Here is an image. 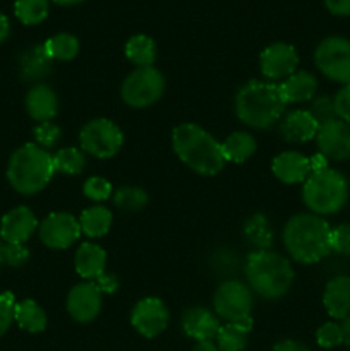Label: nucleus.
Returning a JSON list of instances; mask_svg holds the SVG:
<instances>
[{"label":"nucleus","mask_w":350,"mask_h":351,"mask_svg":"<svg viewBox=\"0 0 350 351\" xmlns=\"http://www.w3.org/2000/svg\"><path fill=\"white\" fill-rule=\"evenodd\" d=\"M165 91V79L158 69L137 67L124 81L120 95L132 108H146L161 98Z\"/></svg>","instance_id":"0eeeda50"},{"label":"nucleus","mask_w":350,"mask_h":351,"mask_svg":"<svg viewBox=\"0 0 350 351\" xmlns=\"http://www.w3.org/2000/svg\"><path fill=\"white\" fill-rule=\"evenodd\" d=\"M34 139H36V144L43 149L47 147H54L55 144L60 139V129L55 125L54 122H41L34 127L33 130Z\"/></svg>","instance_id":"e433bc0d"},{"label":"nucleus","mask_w":350,"mask_h":351,"mask_svg":"<svg viewBox=\"0 0 350 351\" xmlns=\"http://www.w3.org/2000/svg\"><path fill=\"white\" fill-rule=\"evenodd\" d=\"M316 67L331 81L350 84V41L342 36H329L314 51Z\"/></svg>","instance_id":"1a4fd4ad"},{"label":"nucleus","mask_w":350,"mask_h":351,"mask_svg":"<svg viewBox=\"0 0 350 351\" xmlns=\"http://www.w3.org/2000/svg\"><path fill=\"white\" fill-rule=\"evenodd\" d=\"M259 64L264 77L270 81H281L294 74L299 65V57L292 45L273 43L264 48Z\"/></svg>","instance_id":"4468645a"},{"label":"nucleus","mask_w":350,"mask_h":351,"mask_svg":"<svg viewBox=\"0 0 350 351\" xmlns=\"http://www.w3.org/2000/svg\"><path fill=\"white\" fill-rule=\"evenodd\" d=\"M323 304L333 319H345L350 314V276H336L328 281Z\"/></svg>","instance_id":"412c9836"},{"label":"nucleus","mask_w":350,"mask_h":351,"mask_svg":"<svg viewBox=\"0 0 350 351\" xmlns=\"http://www.w3.org/2000/svg\"><path fill=\"white\" fill-rule=\"evenodd\" d=\"M244 235L250 245L256 247V250H266L273 240L270 223L263 215H254L247 219L244 225Z\"/></svg>","instance_id":"c756f323"},{"label":"nucleus","mask_w":350,"mask_h":351,"mask_svg":"<svg viewBox=\"0 0 350 351\" xmlns=\"http://www.w3.org/2000/svg\"><path fill=\"white\" fill-rule=\"evenodd\" d=\"M246 278L250 290L264 300H278L290 290L294 269L290 263L273 250H254L246 259Z\"/></svg>","instance_id":"20e7f679"},{"label":"nucleus","mask_w":350,"mask_h":351,"mask_svg":"<svg viewBox=\"0 0 350 351\" xmlns=\"http://www.w3.org/2000/svg\"><path fill=\"white\" fill-rule=\"evenodd\" d=\"M113 202L126 211H137L148 204V194L139 187H120L113 194Z\"/></svg>","instance_id":"72a5a7b5"},{"label":"nucleus","mask_w":350,"mask_h":351,"mask_svg":"<svg viewBox=\"0 0 350 351\" xmlns=\"http://www.w3.org/2000/svg\"><path fill=\"white\" fill-rule=\"evenodd\" d=\"M253 329V319L244 317L239 321L226 322L216 335V346L220 351H244L247 346V338Z\"/></svg>","instance_id":"b1692460"},{"label":"nucleus","mask_w":350,"mask_h":351,"mask_svg":"<svg viewBox=\"0 0 350 351\" xmlns=\"http://www.w3.org/2000/svg\"><path fill=\"white\" fill-rule=\"evenodd\" d=\"M14 307H16L14 295L9 293V291L0 293V336L5 335L9 331L10 324H12Z\"/></svg>","instance_id":"ea45409f"},{"label":"nucleus","mask_w":350,"mask_h":351,"mask_svg":"<svg viewBox=\"0 0 350 351\" xmlns=\"http://www.w3.org/2000/svg\"><path fill=\"white\" fill-rule=\"evenodd\" d=\"M342 332H343V343H345V345L350 348V314L343 319Z\"/></svg>","instance_id":"09e8293b"},{"label":"nucleus","mask_w":350,"mask_h":351,"mask_svg":"<svg viewBox=\"0 0 350 351\" xmlns=\"http://www.w3.org/2000/svg\"><path fill=\"white\" fill-rule=\"evenodd\" d=\"M30 259V250L24 247V243H5L3 250V263L12 267L23 266Z\"/></svg>","instance_id":"a19ab883"},{"label":"nucleus","mask_w":350,"mask_h":351,"mask_svg":"<svg viewBox=\"0 0 350 351\" xmlns=\"http://www.w3.org/2000/svg\"><path fill=\"white\" fill-rule=\"evenodd\" d=\"M213 307L218 317L226 322L249 317L253 311V291L239 280L223 281L213 298Z\"/></svg>","instance_id":"9d476101"},{"label":"nucleus","mask_w":350,"mask_h":351,"mask_svg":"<svg viewBox=\"0 0 350 351\" xmlns=\"http://www.w3.org/2000/svg\"><path fill=\"white\" fill-rule=\"evenodd\" d=\"M309 165H311V173H314V171L326 170V168H328V158L323 156L321 153L314 154L312 158H309Z\"/></svg>","instance_id":"49530a36"},{"label":"nucleus","mask_w":350,"mask_h":351,"mask_svg":"<svg viewBox=\"0 0 350 351\" xmlns=\"http://www.w3.org/2000/svg\"><path fill=\"white\" fill-rule=\"evenodd\" d=\"M168 321H170V314H168L167 305L160 298L154 297H148L137 302L130 314V322H132L134 329L144 338H156L167 329Z\"/></svg>","instance_id":"f8f14e48"},{"label":"nucleus","mask_w":350,"mask_h":351,"mask_svg":"<svg viewBox=\"0 0 350 351\" xmlns=\"http://www.w3.org/2000/svg\"><path fill=\"white\" fill-rule=\"evenodd\" d=\"M336 119L350 123V84H345L333 98Z\"/></svg>","instance_id":"79ce46f5"},{"label":"nucleus","mask_w":350,"mask_h":351,"mask_svg":"<svg viewBox=\"0 0 350 351\" xmlns=\"http://www.w3.org/2000/svg\"><path fill=\"white\" fill-rule=\"evenodd\" d=\"M79 144L84 153L106 160L119 153L124 144V134L112 120L96 119L82 127L79 132Z\"/></svg>","instance_id":"6e6552de"},{"label":"nucleus","mask_w":350,"mask_h":351,"mask_svg":"<svg viewBox=\"0 0 350 351\" xmlns=\"http://www.w3.org/2000/svg\"><path fill=\"white\" fill-rule=\"evenodd\" d=\"M54 175V156L38 144H24L14 151L7 167L10 185L24 195L40 192L47 187Z\"/></svg>","instance_id":"39448f33"},{"label":"nucleus","mask_w":350,"mask_h":351,"mask_svg":"<svg viewBox=\"0 0 350 351\" xmlns=\"http://www.w3.org/2000/svg\"><path fill=\"white\" fill-rule=\"evenodd\" d=\"M302 199L314 215H335L349 201V180L331 168L314 171L305 180Z\"/></svg>","instance_id":"423d86ee"},{"label":"nucleus","mask_w":350,"mask_h":351,"mask_svg":"<svg viewBox=\"0 0 350 351\" xmlns=\"http://www.w3.org/2000/svg\"><path fill=\"white\" fill-rule=\"evenodd\" d=\"M9 33H10L9 19H7V17L3 16L2 12H0V43H2L3 40H7V36H9Z\"/></svg>","instance_id":"de8ad7c7"},{"label":"nucleus","mask_w":350,"mask_h":351,"mask_svg":"<svg viewBox=\"0 0 350 351\" xmlns=\"http://www.w3.org/2000/svg\"><path fill=\"white\" fill-rule=\"evenodd\" d=\"M51 2L58 3V5H72V3H79L82 0H51Z\"/></svg>","instance_id":"3c124183"},{"label":"nucleus","mask_w":350,"mask_h":351,"mask_svg":"<svg viewBox=\"0 0 350 351\" xmlns=\"http://www.w3.org/2000/svg\"><path fill=\"white\" fill-rule=\"evenodd\" d=\"M192 351H220V350L213 341H198V345L192 348Z\"/></svg>","instance_id":"8fccbe9b"},{"label":"nucleus","mask_w":350,"mask_h":351,"mask_svg":"<svg viewBox=\"0 0 350 351\" xmlns=\"http://www.w3.org/2000/svg\"><path fill=\"white\" fill-rule=\"evenodd\" d=\"M182 331L196 341H213L220 331L218 315L205 307H192L182 314Z\"/></svg>","instance_id":"f3484780"},{"label":"nucleus","mask_w":350,"mask_h":351,"mask_svg":"<svg viewBox=\"0 0 350 351\" xmlns=\"http://www.w3.org/2000/svg\"><path fill=\"white\" fill-rule=\"evenodd\" d=\"M26 110L36 122H50L58 112V98L47 84H36L26 96Z\"/></svg>","instance_id":"aec40b11"},{"label":"nucleus","mask_w":350,"mask_h":351,"mask_svg":"<svg viewBox=\"0 0 350 351\" xmlns=\"http://www.w3.org/2000/svg\"><path fill=\"white\" fill-rule=\"evenodd\" d=\"M319 153L328 160H350V123L333 119L319 125L316 134Z\"/></svg>","instance_id":"ddd939ff"},{"label":"nucleus","mask_w":350,"mask_h":351,"mask_svg":"<svg viewBox=\"0 0 350 351\" xmlns=\"http://www.w3.org/2000/svg\"><path fill=\"white\" fill-rule=\"evenodd\" d=\"M319 123L309 110H295L290 112L280 123V132L290 143H307L316 139Z\"/></svg>","instance_id":"6ab92c4d"},{"label":"nucleus","mask_w":350,"mask_h":351,"mask_svg":"<svg viewBox=\"0 0 350 351\" xmlns=\"http://www.w3.org/2000/svg\"><path fill=\"white\" fill-rule=\"evenodd\" d=\"M316 341L321 348H335V346L342 345L343 343V332L342 326L335 324V322H326L316 332Z\"/></svg>","instance_id":"f704fd0d"},{"label":"nucleus","mask_w":350,"mask_h":351,"mask_svg":"<svg viewBox=\"0 0 350 351\" xmlns=\"http://www.w3.org/2000/svg\"><path fill=\"white\" fill-rule=\"evenodd\" d=\"M257 144L250 134L247 132H233L222 143V151L225 161L232 163H244L249 160L256 151Z\"/></svg>","instance_id":"bb28decb"},{"label":"nucleus","mask_w":350,"mask_h":351,"mask_svg":"<svg viewBox=\"0 0 350 351\" xmlns=\"http://www.w3.org/2000/svg\"><path fill=\"white\" fill-rule=\"evenodd\" d=\"M283 96L275 82L250 81L239 89L235 96L237 117L254 129H268L283 117Z\"/></svg>","instance_id":"7ed1b4c3"},{"label":"nucleus","mask_w":350,"mask_h":351,"mask_svg":"<svg viewBox=\"0 0 350 351\" xmlns=\"http://www.w3.org/2000/svg\"><path fill=\"white\" fill-rule=\"evenodd\" d=\"M14 321L27 332H41L47 328V314L34 300H23L16 304Z\"/></svg>","instance_id":"cd10ccee"},{"label":"nucleus","mask_w":350,"mask_h":351,"mask_svg":"<svg viewBox=\"0 0 350 351\" xmlns=\"http://www.w3.org/2000/svg\"><path fill=\"white\" fill-rule=\"evenodd\" d=\"M41 242L50 249H67L72 243L78 242L81 237V225L79 219L69 213H51L41 221L40 228Z\"/></svg>","instance_id":"9b49d317"},{"label":"nucleus","mask_w":350,"mask_h":351,"mask_svg":"<svg viewBox=\"0 0 350 351\" xmlns=\"http://www.w3.org/2000/svg\"><path fill=\"white\" fill-rule=\"evenodd\" d=\"M112 184L108 180L102 177H91L84 182V187H82V192L88 199L96 202H103L112 195Z\"/></svg>","instance_id":"c9c22d12"},{"label":"nucleus","mask_w":350,"mask_h":351,"mask_svg":"<svg viewBox=\"0 0 350 351\" xmlns=\"http://www.w3.org/2000/svg\"><path fill=\"white\" fill-rule=\"evenodd\" d=\"M54 156L55 171H62L67 175H79L86 167L84 151L78 147H64L58 149Z\"/></svg>","instance_id":"2f4dec72"},{"label":"nucleus","mask_w":350,"mask_h":351,"mask_svg":"<svg viewBox=\"0 0 350 351\" xmlns=\"http://www.w3.org/2000/svg\"><path fill=\"white\" fill-rule=\"evenodd\" d=\"M51 62L54 60L45 50V45H34L21 55V75L26 81H38V79L47 77L51 72Z\"/></svg>","instance_id":"393cba45"},{"label":"nucleus","mask_w":350,"mask_h":351,"mask_svg":"<svg viewBox=\"0 0 350 351\" xmlns=\"http://www.w3.org/2000/svg\"><path fill=\"white\" fill-rule=\"evenodd\" d=\"M75 271L84 280L96 281L100 276L105 274L106 254L105 250L95 243H82L75 252L74 259Z\"/></svg>","instance_id":"5701e85b"},{"label":"nucleus","mask_w":350,"mask_h":351,"mask_svg":"<svg viewBox=\"0 0 350 351\" xmlns=\"http://www.w3.org/2000/svg\"><path fill=\"white\" fill-rule=\"evenodd\" d=\"M325 5L335 16H350V0H325Z\"/></svg>","instance_id":"c03bdc74"},{"label":"nucleus","mask_w":350,"mask_h":351,"mask_svg":"<svg viewBox=\"0 0 350 351\" xmlns=\"http://www.w3.org/2000/svg\"><path fill=\"white\" fill-rule=\"evenodd\" d=\"M43 45L51 60H72L79 53V40L74 34L58 33L48 38Z\"/></svg>","instance_id":"7c9ffc66"},{"label":"nucleus","mask_w":350,"mask_h":351,"mask_svg":"<svg viewBox=\"0 0 350 351\" xmlns=\"http://www.w3.org/2000/svg\"><path fill=\"white\" fill-rule=\"evenodd\" d=\"M271 351H311L307 346H304L302 343L292 341V339H285V341H280L278 345H275V348Z\"/></svg>","instance_id":"a18cd8bd"},{"label":"nucleus","mask_w":350,"mask_h":351,"mask_svg":"<svg viewBox=\"0 0 350 351\" xmlns=\"http://www.w3.org/2000/svg\"><path fill=\"white\" fill-rule=\"evenodd\" d=\"M102 295L93 281L75 285L67 295V312L74 321L82 324L91 322L102 311Z\"/></svg>","instance_id":"2eb2a0df"},{"label":"nucleus","mask_w":350,"mask_h":351,"mask_svg":"<svg viewBox=\"0 0 350 351\" xmlns=\"http://www.w3.org/2000/svg\"><path fill=\"white\" fill-rule=\"evenodd\" d=\"M283 243L297 263H319L331 252V226L312 213L295 215L285 225Z\"/></svg>","instance_id":"f257e3e1"},{"label":"nucleus","mask_w":350,"mask_h":351,"mask_svg":"<svg viewBox=\"0 0 350 351\" xmlns=\"http://www.w3.org/2000/svg\"><path fill=\"white\" fill-rule=\"evenodd\" d=\"M271 170L278 180L292 185L307 180L311 175V165H309V158H305L304 154L297 151H285L275 158Z\"/></svg>","instance_id":"a211bd4d"},{"label":"nucleus","mask_w":350,"mask_h":351,"mask_svg":"<svg viewBox=\"0 0 350 351\" xmlns=\"http://www.w3.org/2000/svg\"><path fill=\"white\" fill-rule=\"evenodd\" d=\"M126 55L137 67H151L156 58V47L150 36L136 34L126 45Z\"/></svg>","instance_id":"c85d7f7f"},{"label":"nucleus","mask_w":350,"mask_h":351,"mask_svg":"<svg viewBox=\"0 0 350 351\" xmlns=\"http://www.w3.org/2000/svg\"><path fill=\"white\" fill-rule=\"evenodd\" d=\"M331 250L342 256H350V223L331 230Z\"/></svg>","instance_id":"58836bf2"},{"label":"nucleus","mask_w":350,"mask_h":351,"mask_svg":"<svg viewBox=\"0 0 350 351\" xmlns=\"http://www.w3.org/2000/svg\"><path fill=\"white\" fill-rule=\"evenodd\" d=\"M172 141L182 163L187 165L196 173L211 177L225 167L222 143L196 123H182L175 127Z\"/></svg>","instance_id":"f03ea898"},{"label":"nucleus","mask_w":350,"mask_h":351,"mask_svg":"<svg viewBox=\"0 0 350 351\" xmlns=\"http://www.w3.org/2000/svg\"><path fill=\"white\" fill-rule=\"evenodd\" d=\"M3 250H5V242L0 239V264H3Z\"/></svg>","instance_id":"603ef678"},{"label":"nucleus","mask_w":350,"mask_h":351,"mask_svg":"<svg viewBox=\"0 0 350 351\" xmlns=\"http://www.w3.org/2000/svg\"><path fill=\"white\" fill-rule=\"evenodd\" d=\"M311 115L314 117L316 122L321 125V123L329 122V120L336 119L335 113V105H333V98H328V96H318V98L312 99L311 105Z\"/></svg>","instance_id":"4c0bfd02"},{"label":"nucleus","mask_w":350,"mask_h":351,"mask_svg":"<svg viewBox=\"0 0 350 351\" xmlns=\"http://www.w3.org/2000/svg\"><path fill=\"white\" fill-rule=\"evenodd\" d=\"M48 3L50 0H16L14 10L21 23L33 26L40 24L48 16Z\"/></svg>","instance_id":"473e14b6"},{"label":"nucleus","mask_w":350,"mask_h":351,"mask_svg":"<svg viewBox=\"0 0 350 351\" xmlns=\"http://www.w3.org/2000/svg\"><path fill=\"white\" fill-rule=\"evenodd\" d=\"M112 211L106 209L105 206H91V208L84 209L79 218V225H81V232L89 239H100V237L106 235L112 226Z\"/></svg>","instance_id":"a878e982"},{"label":"nucleus","mask_w":350,"mask_h":351,"mask_svg":"<svg viewBox=\"0 0 350 351\" xmlns=\"http://www.w3.org/2000/svg\"><path fill=\"white\" fill-rule=\"evenodd\" d=\"M93 283L100 288V291H102V293H113V291L119 288V281H117V278L112 276V274H106V273L103 274V276H100L96 281H93Z\"/></svg>","instance_id":"37998d69"},{"label":"nucleus","mask_w":350,"mask_h":351,"mask_svg":"<svg viewBox=\"0 0 350 351\" xmlns=\"http://www.w3.org/2000/svg\"><path fill=\"white\" fill-rule=\"evenodd\" d=\"M38 228L36 216L24 206L10 209L0 221V239L5 243H24Z\"/></svg>","instance_id":"dca6fc26"},{"label":"nucleus","mask_w":350,"mask_h":351,"mask_svg":"<svg viewBox=\"0 0 350 351\" xmlns=\"http://www.w3.org/2000/svg\"><path fill=\"white\" fill-rule=\"evenodd\" d=\"M278 86L285 103H302L314 98L318 91V79L307 71H295Z\"/></svg>","instance_id":"4be33fe9"}]
</instances>
